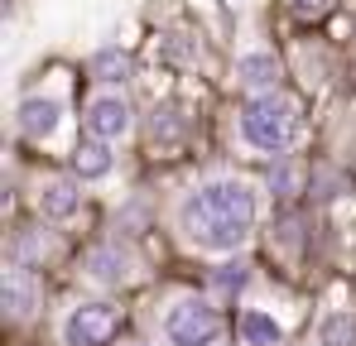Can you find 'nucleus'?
<instances>
[{
  "label": "nucleus",
  "instance_id": "f257e3e1",
  "mask_svg": "<svg viewBox=\"0 0 356 346\" xmlns=\"http://www.w3.org/2000/svg\"><path fill=\"white\" fill-rule=\"evenodd\" d=\"M183 226L207 250H241L250 226H255V192L245 183H236V178L202 183L183 202Z\"/></svg>",
  "mask_w": 356,
  "mask_h": 346
},
{
  "label": "nucleus",
  "instance_id": "f03ea898",
  "mask_svg": "<svg viewBox=\"0 0 356 346\" xmlns=\"http://www.w3.org/2000/svg\"><path fill=\"white\" fill-rule=\"evenodd\" d=\"M241 135L250 149H265V154H284L298 140V106L289 97L270 92V97H255L245 111H241Z\"/></svg>",
  "mask_w": 356,
  "mask_h": 346
},
{
  "label": "nucleus",
  "instance_id": "7ed1b4c3",
  "mask_svg": "<svg viewBox=\"0 0 356 346\" xmlns=\"http://www.w3.org/2000/svg\"><path fill=\"white\" fill-rule=\"evenodd\" d=\"M164 332H169V342H174V346H212L217 337H222V318H217L212 303H202V298H183V303L169 308Z\"/></svg>",
  "mask_w": 356,
  "mask_h": 346
},
{
  "label": "nucleus",
  "instance_id": "20e7f679",
  "mask_svg": "<svg viewBox=\"0 0 356 346\" xmlns=\"http://www.w3.org/2000/svg\"><path fill=\"white\" fill-rule=\"evenodd\" d=\"M111 327H116V313L106 303H87V308H77L67 318L63 337H67V346H102L111 337Z\"/></svg>",
  "mask_w": 356,
  "mask_h": 346
},
{
  "label": "nucleus",
  "instance_id": "39448f33",
  "mask_svg": "<svg viewBox=\"0 0 356 346\" xmlns=\"http://www.w3.org/2000/svg\"><path fill=\"white\" fill-rule=\"evenodd\" d=\"M0 308H5V318H15V322L39 308V279H34L24 265H10V270H5V279H0Z\"/></svg>",
  "mask_w": 356,
  "mask_h": 346
},
{
  "label": "nucleus",
  "instance_id": "423d86ee",
  "mask_svg": "<svg viewBox=\"0 0 356 346\" xmlns=\"http://www.w3.org/2000/svg\"><path fill=\"white\" fill-rule=\"evenodd\" d=\"M125 125H130V111H125L120 97H97V101L87 106V130H92V140H116V135H125Z\"/></svg>",
  "mask_w": 356,
  "mask_h": 346
},
{
  "label": "nucleus",
  "instance_id": "0eeeda50",
  "mask_svg": "<svg viewBox=\"0 0 356 346\" xmlns=\"http://www.w3.org/2000/svg\"><path fill=\"white\" fill-rule=\"evenodd\" d=\"M44 217L58 222V226H67V222L82 217V192H77V183H49V188H44Z\"/></svg>",
  "mask_w": 356,
  "mask_h": 346
},
{
  "label": "nucleus",
  "instance_id": "6e6552de",
  "mask_svg": "<svg viewBox=\"0 0 356 346\" xmlns=\"http://www.w3.org/2000/svg\"><path fill=\"white\" fill-rule=\"evenodd\" d=\"M58 120H63V111H58V101L54 97H29L24 106H19V125H24V135H54L58 130Z\"/></svg>",
  "mask_w": 356,
  "mask_h": 346
},
{
  "label": "nucleus",
  "instance_id": "1a4fd4ad",
  "mask_svg": "<svg viewBox=\"0 0 356 346\" xmlns=\"http://www.w3.org/2000/svg\"><path fill=\"white\" fill-rule=\"evenodd\" d=\"M241 82H245L250 92H265V97H270V87L280 82V63H275V53H245L241 58Z\"/></svg>",
  "mask_w": 356,
  "mask_h": 346
},
{
  "label": "nucleus",
  "instance_id": "9d476101",
  "mask_svg": "<svg viewBox=\"0 0 356 346\" xmlns=\"http://www.w3.org/2000/svg\"><path fill=\"white\" fill-rule=\"evenodd\" d=\"M87 270H92V279L116 284V279H125V274H130V255H125V245H102V250H92Z\"/></svg>",
  "mask_w": 356,
  "mask_h": 346
},
{
  "label": "nucleus",
  "instance_id": "9b49d317",
  "mask_svg": "<svg viewBox=\"0 0 356 346\" xmlns=\"http://www.w3.org/2000/svg\"><path fill=\"white\" fill-rule=\"evenodd\" d=\"M10 250H15V265H34V260L44 265V260L54 255V240H49L39 226H29V231H19V236L10 240Z\"/></svg>",
  "mask_w": 356,
  "mask_h": 346
},
{
  "label": "nucleus",
  "instance_id": "f8f14e48",
  "mask_svg": "<svg viewBox=\"0 0 356 346\" xmlns=\"http://www.w3.org/2000/svg\"><path fill=\"white\" fill-rule=\"evenodd\" d=\"M72 169L82 173V178H102V173L111 169V149H106V140H82L77 154H72Z\"/></svg>",
  "mask_w": 356,
  "mask_h": 346
},
{
  "label": "nucleus",
  "instance_id": "ddd939ff",
  "mask_svg": "<svg viewBox=\"0 0 356 346\" xmlns=\"http://www.w3.org/2000/svg\"><path fill=\"white\" fill-rule=\"evenodd\" d=\"M241 337L250 346H280L284 332H280V322H275L270 313H255V308H250V313H241Z\"/></svg>",
  "mask_w": 356,
  "mask_h": 346
},
{
  "label": "nucleus",
  "instance_id": "4468645a",
  "mask_svg": "<svg viewBox=\"0 0 356 346\" xmlns=\"http://www.w3.org/2000/svg\"><path fill=\"white\" fill-rule=\"evenodd\" d=\"M92 72H97L102 82H125V77H130V58L120 53V49H106V53L92 58Z\"/></svg>",
  "mask_w": 356,
  "mask_h": 346
},
{
  "label": "nucleus",
  "instance_id": "2eb2a0df",
  "mask_svg": "<svg viewBox=\"0 0 356 346\" xmlns=\"http://www.w3.org/2000/svg\"><path fill=\"white\" fill-rule=\"evenodd\" d=\"M323 346H356V318L332 313V318L323 322Z\"/></svg>",
  "mask_w": 356,
  "mask_h": 346
},
{
  "label": "nucleus",
  "instance_id": "dca6fc26",
  "mask_svg": "<svg viewBox=\"0 0 356 346\" xmlns=\"http://www.w3.org/2000/svg\"><path fill=\"white\" fill-rule=\"evenodd\" d=\"M212 284L222 288V293H241V284H245V265H222V270H217V274H212Z\"/></svg>",
  "mask_w": 356,
  "mask_h": 346
},
{
  "label": "nucleus",
  "instance_id": "f3484780",
  "mask_svg": "<svg viewBox=\"0 0 356 346\" xmlns=\"http://www.w3.org/2000/svg\"><path fill=\"white\" fill-rule=\"evenodd\" d=\"M178 130H183V120H178L174 111L149 115V135H159V140H178Z\"/></svg>",
  "mask_w": 356,
  "mask_h": 346
},
{
  "label": "nucleus",
  "instance_id": "a211bd4d",
  "mask_svg": "<svg viewBox=\"0 0 356 346\" xmlns=\"http://www.w3.org/2000/svg\"><path fill=\"white\" fill-rule=\"evenodd\" d=\"M332 5H337V0H294V10L303 15V19H323Z\"/></svg>",
  "mask_w": 356,
  "mask_h": 346
},
{
  "label": "nucleus",
  "instance_id": "6ab92c4d",
  "mask_svg": "<svg viewBox=\"0 0 356 346\" xmlns=\"http://www.w3.org/2000/svg\"><path fill=\"white\" fill-rule=\"evenodd\" d=\"M294 173H298V169H289V164H280V169H270V188H275V192L284 197V192L294 188Z\"/></svg>",
  "mask_w": 356,
  "mask_h": 346
},
{
  "label": "nucleus",
  "instance_id": "aec40b11",
  "mask_svg": "<svg viewBox=\"0 0 356 346\" xmlns=\"http://www.w3.org/2000/svg\"><path fill=\"white\" fill-rule=\"evenodd\" d=\"M130 346H145V342H130Z\"/></svg>",
  "mask_w": 356,
  "mask_h": 346
}]
</instances>
